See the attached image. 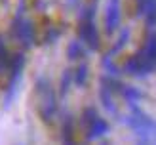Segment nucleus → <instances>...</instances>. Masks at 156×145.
<instances>
[{"label": "nucleus", "mask_w": 156, "mask_h": 145, "mask_svg": "<svg viewBox=\"0 0 156 145\" xmlns=\"http://www.w3.org/2000/svg\"><path fill=\"white\" fill-rule=\"evenodd\" d=\"M120 25V2L118 0H108L107 12H105V27L107 33H114Z\"/></svg>", "instance_id": "1"}, {"label": "nucleus", "mask_w": 156, "mask_h": 145, "mask_svg": "<svg viewBox=\"0 0 156 145\" xmlns=\"http://www.w3.org/2000/svg\"><path fill=\"white\" fill-rule=\"evenodd\" d=\"M80 38L90 46V50H97L99 48V33H97V27L93 25V21H82Z\"/></svg>", "instance_id": "2"}, {"label": "nucleus", "mask_w": 156, "mask_h": 145, "mask_svg": "<svg viewBox=\"0 0 156 145\" xmlns=\"http://www.w3.org/2000/svg\"><path fill=\"white\" fill-rule=\"evenodd\" d=\"M107 132H108V124H107V120L101 118V117H97V118L88 126V137H90V140L101 137V136L107 134Z\"/></svg>", "instance_id": "3"}, {"label": "nucleus", "mask_w": 156, "mask_h": 145, "mask_svg": "<svg viewBox=\"0 0 156 145\" xmlns=\"http://www.w3.org/2000/svg\"><path fill=\"white\" fill-rule=\"evenodd\" d=\"M143 52L147 53V57H149L151 61H154V63H156V34L154 33L147 38V44H145Z\"/></svg>", "instance_id": "4"}, {"label": "nucleus", "mask_w": 156, "mask_h": 145, "mask_svg": "<svg viewBox=\"0 0 156 145\" xmlns=\"http://www.w3.org/2000/svg\"><path fill=\"white\" fill-rule=\"evenodd\" d=\"M82 53H84L82 42L73 40L71 44H69V48H67V56H69V59H80V57H82Z\"/></svg>", "instance_id": "5"}, {"label": "nucleus", "mask_w": 156, "mask_h": 145, "mask_svg": "<svg viewBox=\"0 0 156 145\" xmlns=\"http://www.w3.org/2000/svg\"><path fill=\"white\" fill-rule=\"evenodd\" d=\"M88 74H90V69H88V65H86V63L78 65L76 73H74V82L78 84V86H84V84H86V80H88Z\"/></svg>", "instance_id": "6"}, {"label": "nucleus", "mask_w": 156, "mask_h": 145, "mask_svg": "<svg viewBox=\"0 0 156 145\" xmlns=\"http://www.w3.org/2000/svg\"><path fill=\"white\" fill-rule=\"evenodd\" d=\"M122 96L126 97L129 103H135V101L141 99V92L137 88H133V86H122Z\"/></svg>", "instance_id": "7"}, {"label": "nucleus", "mask_w": 156, "mask_h": 145, "mask_svg": "<svg viewBox=\"0 0 156 145\" xmlns=\"http://www.w3.org/2000/svg\"><path fill=\"white\" fill-rule=\"evenodd\" d=\"M103 67H105V71L108 73V76H111V78L118 76V73H120V69L112 63V56H105V57H103Z\"/></svg>", "instance_id": "8"}, {"label": "nucleus", "mask_w": 156, "mask_h": 145, "mask_svg": "<svg viewBox=\"0 0 156 145\" xmlns=\"http://www.w3.org/2000/svg\"><path fill=\"white\" fill-rule=\"evenodd\" d=\"M128 38H129V29H122V34L118 36V40H116V46L112 48V52L108 53V56H112V53H116V52H120L124 46H126V42H128Z\"/></svg>", "instance_id": "9"}, {"label": "nucleus", "mask_w": 156, "mask_h": 145, "mask_svg": "<svg viewBox=\"0 0 156 145\" xmlns=\"http://www.w3.org/2000/svg\"><path fill=\"white\" fill-rule=\"evenodd\" d=\"M73 78H74V73L65 71L63 78H61V94H67V90H69V86H71V80Z\"/></svg>", "instance_id": "10"}, {"label": "nucleus", "mask_w": 156, "mask_h": 145, "mask_svg": "<svg viewBox=\"0 0 156 145\" xmlns=\"http://www.w3.org/2000/svg\"><path fill=\"white\" fill-rule=\"evenodd\" d=\"M82 118H84V122H86V124L90 126L91 122H93V120L97 118V113H95V109H93V107H88V109L84 111V114H82Z\"/></svg>", "instance_id": "11"}, {"label": "nucleus", "mask_w": 156, "mask_h": 145, "mask_svg": "<svg viewBox=\"0 0 156 145\" xmlns=\"http://www.w3.org/2000/svg\"><path fill=\"white\" fill-rule=\"evenodd\" d=\"M67 2H69V6H74V4L78 2V0H67Z\"/></svg>", "instance_id": "12"}, {"label": "nucleus", "mask_w": 156, "mask_h": 145, "mask_svg": "<svg viewBox=\"0 0 156 145\" xmlns=\"http://www.w3.org/2000/svg\"><path fill=\"white\" fill-rule=\"evenodd\" d=\"M137 2H141V0H137Z\"/></svg>", "instance_id": "13"}]
</instances>
